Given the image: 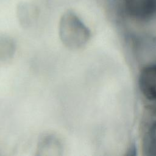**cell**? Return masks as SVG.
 Returning <instances> with one entry per match:
<instances>
[{
	"mask_svg": "<svg viewBox=\"0 0 156 156\" xmlns=\"http://www.w3.org/2000/svg\"><path fill=\"white\" fill-rule=\"evenodd\" d=\"M58 35L63 44L69 49H78L89 40L90 31L77 15L71 11L65 12L60 18Z\"/></svg>",
	"mask_w": 156,
	"mask_h": 156,
	"instance_id": "cell-1",
	"label": "cell"
},
{
	"mask_svg": "<svg viewBox=\"0 0 156 156\" xmlns=\"http://www.w3.org/2000/svg\"><path fill=\"white\" fill-rule=\"evenodd\" d=\"M63 146L61 140L55 134L46 133L38 139L36 155L39 156H59L62 154Z\"/></svg>",
	"mask_w": 156,
	"mask_h": 156,
	"instance_id": "cell-2",
	"label": "cell"
},
{
	"mask_svg": "<svg viewBox=\"0 0 156 156\" xmlns=\"http://www.w3.org/2000/svg\"><path fill=\"white\" fill-rule=\"evenodd\" d=\"M129 15L138 19H146L156 12V0H124Z\"/></svg>",
	"mask_w": 156,
	"mask_h": 156,
	"instance_id": "cell-3",
	"label": "cell"
},
{
	"mask_svg": "<svg viewBox=\"0 0 156 156\" xmlns=\"http://www.w3.org/2000/svg\"><path fill=\"white\" fill-rule=\"evenodd\" d=\"M139 86L143 95L150 100H156V64L144 68L139 77Z\"/></svg>",
	"mask_w": 156,
	"mask_h": 156,
	"instance_id": "cell-4",
	"label": "cell"
},
{
	"mask_svg": "<svg viewBox=\"0 0 156 156\" xmlns=\"http://www.w3.org/2000/svg\"><path fill=\"white\" fill-rule=\"evenodd\" d=\"M16 51V44L14 40L5 35H0V63L12 59Z\"/></svg>",
	"mask_w": 156,
	"mask_h": 156,
	"instance_id": "cell-5",
	"label": "cell"
},
{
	"mask_svg": "<svg viewBox=\"0 0 156 156\" xmlns=\"http://www.w3.org/2000/svg\"><path fill=\"white\" fill-rule=\"evenodd\" d=\"M18 18L21 25L29 27L32 24L36 18V12L28 7H23L18 11Z\"/></svg>",
	"mask_w": 156,
	"mask_h": 156,
	"instance_id": "cell-6",
	"label": "cell"
},
{
	"mask_svg": "<svg viewBox=\"0 0 156 156\" xmlns=\"http://www.w3.org/2000/svg\"><path fill=\"white\" fill-rule=\"evenodd\" d=\"M149 147L151 151L155 152L154 154H156V123L151 130L149 136Z\"/></svg>",
	"mask_w": 156,
	"mask_h": 156,
	"instance_id": "cell-7",
	"label": "cell"
}]
</instances>
